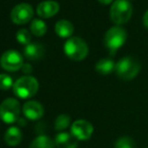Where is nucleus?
<instances>
[{
	"label": "nucleus",
	"mask_w": 148,
	"mask_h": 148,
	"mask_svg": "<svg viewBox=\"0 0 148 148\" xmlns=\"http://www.w3.org/2000/svg\"><path fill=\"white\" fill-rule=\"evenodd\" d=\"M55 30L60 37L68 38V37H71V35L74 32V25H73L69 20L62 19V20H59V21L56 23Z\"/></svg>",
	"instance_id": "obj_15"
},
{
	"label": "nucleus",
	"mask_w": 148,
	"mask_h": 148,
	"mask_svg": "<svg viewBox=\"0 0 148 148\" xmlns=\"http://www.w3.org/2000/svg\"><path fill=\"white\" fill-rule=\"evenodd\" d=\"M16 39L19 43L24 45H27L28 43H30V32L25 28H22V29H19L16 32Z\"/></svg>",
	"instance_id": "obj_21"
},
{
	"label": "nucleus",
	"mask_w": 148,
	"mask_h": 148,
	"mask_svg": "<svg viewBox=\"0 0 148 148\" xmlns=\"http://www.w3.org/2000/svg\"><path fill=\"white\" fill-rule=\"evenodd\" d=\"M0 64H1L2 69H4L5 71L16 72L18 70H21L22 66H23V58L19 51L9 49L1 56Z\"/></svg>",
	"instance_id": "obj_7"
},
{
	"label": "nucleus",
	"mask_w": 148,
	"mask_h": 148,
	"mask_svg": "<svg viewBox=\"0 0 148 148\" xmlns=\"http://www.w3.org/2000/svg\"><path fill=\"white\" fill-rule=\"evenodd\" d=\"M55 141L47 135H39L29 145V148H55Z\"/></svg>",
	"instance_id": "obj_17"
},
{
	"label": "nucleus",
	"mask_w": 148,
	"mask_h": 148,
	"mask_svg": "<svg viewBox=\"0 0 148 148\" xmlns=\"http://www.w3.org/2000/svg\"><path fill=\"white\" fill-rule=\"evenodd\" d=\"M21 71L26 76H29L31 74V72H32V66H31L30 64H23V66H22V68H21Z\"/></svg>",
	"instance_id": "obj_23"
},
{
	"label": "nucleus",
	"mask_w": 148,
	"mask_h": 148,
	"mask_svg": "<svg viewBox=\"0 0 148 148\" xmlns=\"http://www.w3.org/2000/svg\"><path fill=\"white\" fill-rule=\"evenodd\" d=\"M114 148H137V145L131 137L122 136L116 140Z\"/></svg>",
	"instance_id": "obj_20"
},
{
	"label": "nucleus",
	"mask_w": 148,
	"mask_h": 148,
	"mask_svg": "<svg viewBox=\"0 0 148 148\" xmlns=\"http://www.w3.org/2000/svg\"><path fill=\"white\" fill-rule=\"evenodd\" d=\"M93 132L94 127L92 123L84 119L75 121L71 126V133L78 141L89 140L93 135Z\"/></svg>",
	"instance_id": "obj_8"
},
{
	"label": "nucleus",
	"mask_w": 148,
	"mask_h": 148,
	"mask_svg": "<svg viewBox=\"0 0 148 148\" xmlns=\"http://www.w3.org/2000/svg\"><path fill=\"white\" fill-rule=\"evenodd\" d=\"M24 57L28 60H35L42 58L45 53V47L41 43L38 42H30L24 47L23 49Z\"/></svg>",
	"instance_id": "obj_13"
},
{
	"label": "nucleus",
	"mask_w": 148,
	"mask_h": 148,
	"mask_svg": "<svg viewBox=\"0 0 148 148\" xmlns=\"http://www.w3.org/2000/svg\"><path fill=\"white\" fill-rule=\"evenodd\" d=\"M33 16V9L28 3H19L11 10L10 18L15 24H25Z\"/></svg>",
	"instance_id": "obj_9"
},
{
	"label": "nucleus",
	"mask_w": 148,
	"mask_h": 148,
	"mask_svg": "<svg viewBox=\"0 0 148 148\" xmlns=\"http://www.w3.org/2000/svg\"><path fill=\"white\" fill-rule=\"evenodd\" d=\"M60 5L58 2L53 0H47L42 1L37 5L36 13L41 18H49L55 16L59 12Z\"/></svg>",
	"instance_id": "obj_11"
},
{
	"label": "nucleus",
	"mask_w": 148,
	"mask_h": 148,
	"mask_svg": "<svg viewBox=\"0 0 148 148\" xmlns=\"http://www.w3.org/2000/svg\"><path fill=\"white\" fill-rule=\"evenodd\" d=\"M71 125V117L68 114H60L55 121V129L57 131H64Z\"/></svg>",
	"instance_id": "obj_19"
},
{
	"label": "nucleus",
	"mask_w": 148,
	"mask_h": 148,
	"mask_svg": "<svg viewBox=\"0 0 148 148\" xmlns=\"http://www.w3.org/2000/svg\"><path fill=\"white\" fill-rule=\"evenodd\" d=\"M22 112H23V115L29 120H38L45 114V109L39 102L30 100L24 103Z\"/></svg>",
	"instance_id": "obj_10"
},
{
	"label": "nucleus",
	"mask_w": 148,
	"mask_h": 148,
	"mask_svg": "<svg viewBox=\"0 0 148 148\" xmlns=\"http://www.w3.org/2000/svg\"><path fill=\"white\" fill-rule=\"evenodd\" d=\"M99 2H101L102 4H110L113 0H98Z\"/></svg>",
	"instance_id": "obj_26"
},
{
	"label": "nucleus",
	"mask_w": 148,
	"mask_h": 148,
	"mask_svg": "<svg viewBox=\"0 0 148 148\" xmlns=\"http://www.w3.org/2000/svg\"><path fill=\"white\" fill-rule=\"evenodd\" d=\"M132 11V5L128 0H115L110 9V17L114 23L121 25L128 22Z\"/></svg>",
	"instance_id": "obj_4"
},
{
	"label": "nucleus",
	"mask_w": 148,
	"mask_h": 148,
	"mask_svg": "<svg viewBox=\"0 0 148 148\" xmlns=\"http://www.w3.org/2000/svg\"><path fill=\"white\" fill-rule=\"evenodd\" d=\"M20 111L19 102L14 98H7L0 105V119L6 124H13L19 119Z\"/></svg>",
	"instance_id": "obj_5"
},
{
	"label": "nucleus",
	"mask_w": 148,
	"mask_h": 148,
	"mask_svg": "<svg viewBox=\"0 0 148 148\" xmlns=\"http://www.w3.org/2000/svg\"><path fill=\"white\" fill-rule=\"evenodd\" d=\"M116 64L110 59H102L98 60L95 66V70L97 73L103 76H107L115 71Z\"/></svg>",
	"instance_id": "obj_16"
},
{
	"label": "nucleus",
	"mask_w": 148,
	"mask_h": 148,
	"mask_svg": "<svg viewBox=\"0 0 148 148\" xmlns=\"http://www.w3.org/2000/svg\"><path fill=\"white\" fill-rule=\"evenodd\" d=\"M143 24L146 28H148V10L145 12L144 16H143Z\"/></svg>",
	"instance_id": "obj_24"
},
{
	"label": "nucleus",
	"mask_w": 148,
	"mask_h": 148,
	"mask_svg": "<svg viewBox=\"0 0 148 148\" xmlns=\"http://www.w3.org/2000/svg\"><path fill=\"white\" fill-rule=\"evenodd\" d=\"M18 124H19V126H25L26 125V121L24 120V119H18Z\"/></svg>",
	"instance_id": "obj_25"
},
{
	"label": "nucleus",
	"mask_w": 148,
	"mask_h": 148,
	"mask_svg": "<svg viewBox=\"0 0 148 148\" xmlns=\"http://www.w3.org/2000/svg\"><path fill=\"white\" fill-rule=\"evenodd\" d=\"M140 69V62L135 58L125 57L116 62L115 72L121 80L131 81L139 74Z\"/></svg>",
	"instance_id": "obj_2"
},
{
	"label": "nucleus",
	"mask_w": 148,
	"mask_h": 148,
	"mask_svg": "<svg viewBox=\"0 0 148 148\" xmlns=\"http://www.w3.org/2000/svg\"><path fill=\"white\" fill-rule=\"evenodd\" d=\"M64 53L71 60L80 62L88 56L89 47L84 39L79 36H74L66 41L64 47Z\"/></svg>",
	"instance_id": "obj_3"
},
{
	"label": "nucleus",
	"mask_w": 148,
	"mask_h": 148,
	"mask_svg": "<svg viewBox=\"0 0 148 148\" xmlns=\"http://www.w3.org/2000/svg\"><path fill=\"white\" fill-rule=\"evenodd\" d=\"M78 140L72 135V133L60 132L56 136V148H78Z\"/></svg>",
	"instance_id": "obj_12"
},
{
	"label": "nucleus",
	"mask_w": 148,
	"mask_h": 148,
	"mask_svg": "<svg viewBox=\"0 0 148 148\" xmlns=\"http://www.w3.org/2000/svg\"><path fill=\"white\" fill-rule=\"evenodd\" d=\"M13 81L10 76L6 74H0V90L7 91L11 87H13Z\"/></svg>",
	"instance_id": "obj_22"
},
{
	"label": "nucleus",
	"mask_w": 148,
	"mask_h": 148,
	"mask_svg": "<svg viewBox=\"0 0 148 148\" xmlns=\"http://www.w3.org/2000/svg\"><path fill=\"white\" fill-rule=\"evenodd\" d=\"M22 140V133L18 127L12 126L4 134V141L9 146H16Z\"/></svg>",
	"instance_id": "obj_14"
},
{
	"label": "nucleus",
	"mask_w": 148,
	"mask_h": 148,
	"mask_svg": "<svg viewBox=\"0 0 148 148\" xmlns=\"http://www.w3.org/2000/svg\"><path fill=\"white\" fill-rule=\"evenodd\" d=\"M126 38L127 34L124 28L120 26H113L106 32L104 42L106 47H108L111 53H114L124 45Z\"/></svg>",
	"instance_id": "obj_6"
},
{
	"label": "nucleus",
	"mask_w": 148,
	"mask_h": 148,
	"mask_svg": "<svg viewBox=\"0 0 148 148\" xmlns=\"http://www.w3.org/2000/svg\"><path fill=\"white\" fill-rule=\"evenodd\" d=\"M39 85L32 76H23L14 82L12 90L16 97L20 99H29L37 93Z\"/></svg>",
	"instance_id": "obj_1"
},
{
	"label": "nucleus",
	"mask_w": 148,
	"mask_h": 148,
	"mask_svg": "<svg viewBox=\"0 0 148 148\" xmlns=\"http://www.w3.org/2000/svg\"><path fill=\"white\" fill-rule=\"evenodd\" d=\"M47 24L45 23L43 20L34 19L30 23V31L35 36H42L47 32Z\"/></svg>",
	"instance_id": "obj_18"
}]
</instances>
